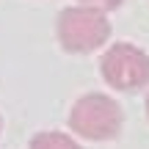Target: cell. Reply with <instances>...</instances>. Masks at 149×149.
<instances>
[{
	"label": "cell",
	"mask_w": 149,
	"mask_h": 149,
	"mask_svg": "<svg viewBox=\"0 0 149 149\" xmlns=\"http://www.w3.org/2000/svg\"><path fill=\"white\" fill-rule=\"evenodd\" d=\"M111 36V22L100 8L74 6L61 11L58 17V39L69 53H94Z\"/></svg>",
	"instance_id": "6da1fadb"
},
{
	"label": "cell",
	"mask_w": 149,
	"mask_h": 149,
	"mask_svg": "<svg viewBox=\"0 0 149 149\" xmlns=\"http://www.w3.org/2000/svg\"><path fill=\"white\" fill-rule=\"evenodd\" d=\"M69 127L88 141L116 138L122 130V108L105 94H86L74 102Z\"/></svg>",
	"instance_id": "7a4b0ae2"
},
{
	"label": "cell",
	"mask_w": 149,
	"mask_h": 149,
	"mask_svg": "<svg viewBox=\"0 0 149 149\" xmlns=\"http://www.w3.org/2000/svg\"><path fill=\"white\" fill-rule=\"evenodd\" d=\"M100 72L108 86L119 91H138L149 83V55L133 44H113L100 61Z\"/></svg>",
	"instance_id": "3957f363"
},
{
	"label": "cell",
	"mask_w": 149,
	"mask_h": 149,
	"mask_svg": "<svg viewBox=\"0 0 149 149\" xmlns=\"http://www.w3.org/2000/svg\"><path fill=\"white\" fill-rule=\"evenodd\" d=\"M28 149H80V146L64 133H39Z\"/></svg>",
	"instance_id": "277c9868"
},
{
	"label": "cell",
	"mask_w": 149,
	"mask_h": 149,
	"mask_svg": "<svg viewBox=\"0 0 149 149\" xmlns=\"http://www.w3.org/2000/svg\"><path fill=\"white\" fill-rule=\"evenodd\" d=\"M80 3H86V6H91V8H119L122 6V0H80Z\"/></svg>",
	"instance_id": "5b68a950"
},
{
	"label": "cell",
	"mask_w": 149,
	"mask_h": 149,
	"mask_svg": "<svg viewBox=\"0 0 149 149\" xmlns=\"http://www.w3.org/2000/svg\"><path fill=\"white\" fill-rule=\"evenodd\" d=\"M146 116H149V97H146Z\"/></svg>",
	"instance_id": "8992f818"
}]
</instances>
